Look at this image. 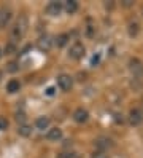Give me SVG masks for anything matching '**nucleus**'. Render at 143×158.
<instances>
[{"label": "nucleus", "mask_w": 143, "mask_h": 158, "mask_svg": "<svg viewBox=\"0 0 143 158\" xmlns=\"http://www.w3.org/2000/svg\"><path fill=\"white\" fill-rule=\"evenodd\" d=\"M27 29H29V18L27 15L22 13V15H19V18L11 27V31H10V40L13 43H18L19 40H22L24 35L27 34Z\"/></svg>", "instance_id": "1"}, {"label": "nucleus", "mask_w": 143, "mask_h": 158, "mask_svg": "<svg viewBox=\"0 0 143 158\" xmlns=\"http://www.w3.org/2000/svg\"><path fill=\"white\" fill-rule=\"evenodd\" d=\"M129 70L133 78L141 80L143 78V62L138 58H130L129 59Z\"/></svg>", "instance_id": "2"}, {"label": "nucleus", "mask_w": 143, "mask_h": 158, "mask_svg": "<svg viewBox=\"0 0 143 158\" xmlns=\"http://www.w3.org/2000/svg\"><path fill=\"white\" fill-rule=\"evenodd\" d=\"M84 53H86L84 45L81 42H73L72 46H70V50H69V58L78 61V59H81L84 56Z\"/></svg>", "instance_id": "3"}, {"label": "nucleus", "mask_w": 143, "mask_h": 158, "mask_svg": "<svg viewBox=\"0 0 143 158\" xmlns=\"http://www.w3.org/2000/svg\"><path fill=\"white\" fill-rule=\"evenodd\" d=\"M57 86H59V89L64 91V93L70 91L72 86H73V78L70 75H67V73H62V75L57 77Z\"/></svg>", "instance_id": "4"}, {"label": "nucleus", "mask_w": 143, "mask_h": 158, "mask_svg": "<svg viewBox=\"0 0 143 158\" xmlns=\"http://www.w3.org/2000/svg\"><path fill=\"white\" fill-rule=\"evenodd\" d=\"M64 10V3L62 2H50L45 6V11L48 16H59Z\"/></svg>", "instance_id": "5"}, {"label": "nucleus", "mask_w": 143, "mask_h": 158, "mask_svg": "<svg viewBox=\"0 0 143 158\" xmlns=\"http://www.w3.org/2000/svg\"><path fill=\"white\" fill-rule=\"evenodd\" d=\"M53 40H51V37L50 35H42L40 39L37 40V46H38V50L43 51V53H48V51H51L53 48Z\"/></svg>", "instance_id": "6"}, {"label": "nucleus", "mask_w": 143, "mask_h": 158, "mask_svg": "<svg viewBox=\"0 0 143 158\" xmlns=\"http://www.w3.org/2000/svg\"><path fill=\"white\" fill-rule=\"evenodd\" d=\"M129 123L132 126H138L143 123V112L140 109H132L129 112Z\"/></svg>", "instance_id": "7"}, {"label": "nucleus", "mask_w": 143, "mask_h": 158, "mask_svg": "<svg viewBox=\"0 0 143 158\" xmlns=\"http://www.w3.org/2000/svg\"><path fill=\"white\" fill-rule=\"evenodd\" d=\"M72 117H73V120H75L76 123H86V122L89 120V114H88V110L83 109V107H78V109H76L75 112H73V115H72Z\"/></svg>", "instance_id": "8"}, {"label": "nucleus", "mask_w": 143, "mask_h": 158, "mask_svg": "<svg viewBox=\"0 0 143 158\" xmlns=\"http://www.w3.org/2000/svg\"><path fill=\"white\" fill-rule=\"evenodd\" d=\"M46 139L50 142H57V141H61L62 139V129L61 128H51V129H48V133H46Z\"/></svg>", "instance_id": "9"}, {"label": "nucleus", "mask_w": 143, "mask_h": 158, "mask_svg": "<svg viewBox=\"0 0 143 158\" xmlns=\"http://www.w3.org/2000/svg\"><path fill=\"white\" fill-rule=\"evenodd\" d=\"M94 144H95V148H97V150H100V152L107 150V148H110V147L113 145V144H111V139H108V137H99Z\"/></svg>", "instance_id": "10"}, {"label": "nucleus", "mask_w": 143, "mask_h": 158, "mask_svg": "<svg viewBox=\"0 0 143 158\" xmlns=\"http://www.w3.org/2000/svg\"><path fill=\"white\" fill-rule=\"evenodd\" d=\"M50 117H38L35 120V128L38 129V131H45V129L50 128Z\"/></svg>", "instance_id": "11"}, {"label": "nucleus", "mask_w": 143, "mask_h": 158, "mask_svg": "<svg viewBox=\"0 0 143 158\" xmlns=\"http://www.w3.org/2000/svg\"><path fill=\"white\" fill-rule=\"evenodd\" d=\"M11 10H3V11H0V29H5V27L8 26V23L11 21Z\"/></svg>", "instance_id": "12"}, {"label": "nucleus", "mask_w": 143, "mask_h": 158, "mask_svg": "<svg viewBox=\"0 0 143 158\" xmlns=\"http://www.w3.org/2000/svg\"><path fill=\"white\" fill-rule=\"evenodd\" d=\"M78 2H75V0H67V2H64V10L69 13V15H75L76 11H78Z\"/></svg>", "instance_id": "13"}, {"label": "nucleus", "mask_w": 143, "mask_h": 158, "mask_svg": "<svg viewBox=\"0 0 143 158\" xmlns=\"http://www.w3.org/2000/svg\"><path fill=\"white\" fill-rule=\"evenodd\" d=\"M127 32H129L130 37H137L138 32H140V24H138L135 19H130V21L127 23Z\"/></svg>", "instance_id": "14"}, {"label": "nucleus", "mask_w": 143, "mask_h": 158, "mask_svg": "<svg viewBox=\"0 0 143 158\" xmlns=\"http://www.w3.org/2000/svg\"><path fill=\"white\" fill-rule=\"evenodd\" d=\"M19 88H21V83H19V80H16V78L10 80V81L6 83V91L10 93V94H14V93H18Z\"/></svg>", "instance_id": "15"}, {"label": "nucleus", "mask_w": 143, "mask_h": 158, "mask_svg": "<svg viewBox=\"0 0 143 158\" xmlns=\"http://www.w3.org/2000/svg\"><path fill=\"white\" fill-rule=\"evenodd\" d=\"M69 40H70V35L69 34H59V35L56 37L54 43L59 46V48H62V46H65L67 43H69Z\"/></svg>", "instance_id": "16"}, {"label": "nucleus", "mask_w": 143, "mask_h": 158, "mask_svg": "<svg viewBox=\"0 0 143 158\" xmlns=\"http://www.w3.org/2000/svg\"><path fill=\"white\" fill-rule=\"evenodd\" d=\"M18 134L19 136H22V137H29L32 134V126L30 125H19V128H18Z\"/></svg>", "instance_id": "17"}, {"label": "nucleus", "mask_w": 143, "mask_h": 158, "mask_svg": "<svg viewBox=\"0 0 143 158\" xmlns=\"http://www.w3.org/2000/svg\"><path fill=\"white\" fill-rule=\"evenodd\" d=\"M16 51H18V46H16V43H13V42L6 43L5 48H3V54H14Z\"/></svg>", "instance_id": "18"}, {"label": "nucleus", "mask_w": 143, "mask_h": 158, "mask_svg": "<svg viewBox=\"0 0 143 158\" xmlns=\"http://www.w3.org/2000/svg\"><path fill=\"white\" fill-rule=\"evenodd\" d=\"M18 70H19V64H18L16 61H11V62L6 64V72L14 73V72H18Z\"/></svg>", "instance_id": "19"}, {"label": "nucleus", "mask_w": 143, "mask_h": 158, "mask_svg": "<svg viewBox=\"0 0 143 158\" xmlns=\"http://www.w3.org/2000/svg\"><path fill=\"white\" fill-rule=\"evenodd\" d=\"M26 114L24 112H16V122L19 123V125H26Z\"/></svg>", "instance_id": "20"}, {"label": "nucleus", "mask_w": 143, "mask_h": 158, "mask_svg": "<svg viewBox=\"0 0 143 158\" xmlns=\"http://www.w3.org/2000/svg\"><path fill=\"white\" fill-rule=\"evenodd\" d=\"M57 158H78V156H76V153H73V152H62V153L57 155Z\"/></svg>", "instance_id": "21"}, {"label": "nucleus", "mask_w": 143, "mask_h": 158, "mask_svg": "<svg viewBox=\"0 0 143 158\" xmlns=\"http://www.w3.org/2000/svg\"><path fill=\"white\" fill-rule=\"evenodd\" d=\"M8 129V120L5 117H0V131H5Z\"/></svg>", "instance_id": "22"}, {"label": "nucleus", "mask_w": 143, "mask_h": 158, "mask_svg": "<svg viewBox=\"0 0 143 158\" xmlns=\"http://www.w3.org/2000/svg\"><path fill=\"white\" fill-rule=\"evenodd\" d=\"M99 59H100L99 54H97V56H94V58H92V61H91V66H95V64H99Z\"/></svg>", "instance_id": "23"}, {"label": "nucleus", "mask_w": 143, "mask_h": 158, "mask_svg": "<svg viewBox=\"0 0 143 158\" xmlns=\"http://www.w3.org/2000/svg\"><path fill=\"white\" fill-rule=\"evenodd\" d=\"M46 94H48V96H53V94H54V88H48V89H46Z\"/></svg>", "instance_id": "24"}, {"label": "nucleus", "mask_w": 143, "mask_h": 158, "mask_svg": "<svg viewBox=\"0 0 143 158\" xmlns=\"http://www.w3.org/2000/svg\"><path fill=\"white\" fill-rule=\"evenodd\" d=\"M122 5H124V6H130V5H132V2H130V0H126V2H124Z\"/></svg>", "instance_id": "25"}, {"label": "nucleus", "mask_w": 143, "mask_h": 158, "mask_svg": "<svg viewBox=\"0 0 143 158\" xmlns=\"http://www.w3.org/2000/svg\"><path fill=\"white\" fill-rule=\"evenodd\" d=\"M2 78H3V72L0 70V81H2Z\"/></svg>", "instance_id": "26"}, {"label": "nucleus", "mask_w": 143, "mask_h": 158, "mask_svg": "<svg viewBox=\"0 0 143 158\" xmlns=\"http://www.w3.org/2000/svg\"><path fill=\"white\" fill-rule=\"evenodd\" d=\"M2 56H3V50H2V48H0V58H2Z\"/></svg>", "instance_id": "27"}, {"label": "nucleus", "mask_w": 143, "mask_h": 158, "mask_svg": "<svg viewBox=\"0 0 143 158\" xmlns=\"http://www.w3.org/2000/svg\"><path fill=\"white\" fill-rule=\"evenodd\" d=\"M141 13H143V6H141Z\"/></svg>", "instance_id": "28"}]
</instances>
